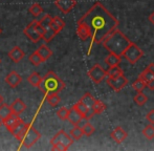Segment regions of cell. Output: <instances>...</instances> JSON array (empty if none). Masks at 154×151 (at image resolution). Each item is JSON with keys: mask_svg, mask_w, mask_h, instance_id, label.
<instances>
[{"mask_svg": "<svg viewBox=\"0 0 154 151\" xmlns=\"http://www.w3.org/2000/svg\"><path fill=\"white\" fill-rule=\"evenodd\" d=\"M80 21L85 23L91 33V45L103 43L110 34L118 29L119 21L101 3L95 2L94 4L80 18Z\"/></svg>", "mask_w": 154, "mask_h": 151, "instance_id": "1", "label": "cell"}, {"mask_svg": "<svg viewBox=\"0 0 154 151\" xmlns=\"http://www.w3.org/2000/svg\"><path fill=\"white\" fill-rule=\"evenodd\" d=\"M131 41L119 29L113 31L105 40L103 41V45L109 53H113L116 55L123 56L124 51L130 45Z\"/></svg>", "mask_w": 154, "mask_h": 151, "instance_id": "2", "label": "cell"}, {"mask_svg": "<svg viewBox=\"0 0 154 151\" xmlns=\"http://www.w3.org/2000/svg\"><path fill=\"white\" fill-rule=\"evenodd\" d=\"M39 88L45 96L53 94V92L59 94L61 90L65 88V83L54 72H48L43 77V80Z\"/></svg>", "mask_w": 154, "mask_h": 151, "instance_id": "3", "label": "cell"}, {"mask_svg": "<svg viewBox=\"0 0 154 151\" xmlns=\"http://www.w3.org/2000/svg\"><path fill=\"white\" fill-rule=\"evenodd\" d=\"M143 55H144V53H143L142 49L135 43L131 42L129 46L127 47V49L124 51L122 57L125 58L130 64H135L143 57Z\"/></svg>", "mask_w": 154, "mask_h": 151, "instance_id": "4", "label": "cell"}, {"mask_svg": "<svg viewBox=\"0 0 154 151\" xmlns=\"http://www.w3.org/2000/svg\"><path fill=\"white\" fill-rule=\"evenodd\" d=\"M41 137H42L41 133L39 132L35 127L29 126L26 134H25V137H23V140H22L23 146H24L25 148H27V149H29V148H32V146L41 139Z\"/></svg>", "mask_w": 154, "mask_h": 151, "instance_id": "5", "label": "cell"}, {"mask_svg": "<svg viewBox=\"0 0 154 151\" xmlns=\"http://www.w3.org/2000/svg\"><path fill=\"white\" fill-rule=\"evenodd\" d=\"M88 77L92 80L93 83L100 84L106 77H107V70H105L100 64H94L87 72Z\"/></svg>", "mask_w": 154, "mask_h": 151, "instance_id": "6", "label": "cell"}, {"mask_svg": "<svg viewBox=\"0 0 154 151\" xmlns=\"http://www.w3.org/2000/svg\"><path fill=\"white\" fill-rule=\"evenodd\" d=\"M73 141H75V140L71 137L70 134L66 133L64 130H60V131H58V132L54 135L53 139L51 140V146H53V145H55V144L61 143L63 145L66 146L67 148H69L72 145Z\"/></svg>", "mask_w": 154, "mask_h": 151, "instance_id": "7", "label": "cell"}, {"mask_svg": "<svg viewBox=\"0 0 154 151\" xmlns=\"http://www.w3.org/2000/svg\"><path fill=\"white\" fill-rule=\"evenodd\" d=\"M107 84H108V86H109L110 88H112L114 91L118 92V91H121L124 87H126V86H127L128 80L124 75L118 76V77H113V78L108 77Z\"/></svg>", "mask_w": 154, "mask_h": 151, "instance_id": "8", "label": "cell"}, {"mask_svg": "<svg viewBox=\"0 0 154 151\" xmlns=\"http://www.w3.org/2000/svg\"><path fill=\"white\" fill-rule=\"evenodd\" d=\"M29 126H31L29 124H27V123H24L22 120H20L16 125H15L14 127H13L12 129H11L10 132L12 133V134L14 135V137H16L18 141L22 142L23 137H24L25 134H26V132H27V130H29Z\"/></svg>", "mask_w": 154, "mask_h": 151, "instance_id": "9", "label": "cell"}, {"mask_svg": "<svg viewBox=\"0 0 154 151\" xmlns=\"http://www.w3.org/2000/svg\"><path fill=\"white\" fill-rule=\"evenodd\" d=\"M35 24H36V21L34 20L32 23H29V24L25 27L24 31H23V33H24V35L26 36V37L29 38L32 42L37 43L38 41H40V39H42V37H41L40 34L37 32Z\"/></svg>", "mask_w": 154, "mask_h": 151, "instance_id": "10", "label": "cell"}, {"mask_svg": "<svg viewBox=\"0 0 154 151\" xmlns=\"http://www.w3.org/2000/svg\"><path fill=\"white\" fill-rule=\"evenodd\" d=\"M77 4L75 0H56L55 5L59 8L63 14H68L69 12H71L73 8Z\"/></svg>", "mask_w": 154, "mask_h": 151, "instance_id": "11", "label": "cell"}, {"mask_svg": "<svg viewBox=\"0 0 154 151\" xmlns=\"http://www.w3.org/2000/svg\"><path fill=\"white\" fill-rule=\"evenodd\" d=\"M77 34L82 41H87L88 39H91V33H90L89 27H88L85 23L81 22L80 20L78 21Z\"/></svg>", "mask_w": 154, "mask_h": 151, "instance_id": "12", "label": "cell"}, {"mask_svg": "<svg viewBox=\"0 0 154 151\" xmlns=\"http://www.w3.org/2000/svg\"><path fill=\"white\" fill-rule=\"evenodd\" d=\"M4 81H5V83L8 84L10 87L16 88L17 86H18L19 84L21 83V81H22V78H21V76L19 75L17 72H15V70H12V72H11L10 74H8L5 77Z\"/></svg>", "mask_w": 154, "mask_h": 151, "instance_id": "13", "label": "cell"}, {"mask_svg": "<svg viewBox=\"0 0 154 151\" xmlns=\"http://www.w3.org/2000/svg\"><path fill=\"white\" fill-rule=\"evenodd\" d=\"M110 137H111V139L113 140L116 143L121 144V143H123L126 139H127L128 133L124 130L122 127L118 126V127H116V128H114L113 131H111V133H110Z\"/></svg>", "mask_w": 154, "mask_h": 151, "instance_id": "14", "label": "cell"}, {"mask_svg": "<svg viewBox=\"0 0 154 151\" xmlns=\"http://www.w3.org/2000/svg\"><path fill=\"white\" fill-rule=\"evenodd\" d=\"M8 57L11 58L14 63H19L24 57V51L20 48L19 46H15L8 51Z\"/></svg>", "mask_w": 154, "mask_h": 151, "instance_id": "15", "label": "cell"}, {"mask_svg": "<svg viewBox=\"0 0 154 151\" xmlns=\"http://www.w3.org/2000/svg\"><path fill=\"white\" fill-rule=\"evenodd\" d=\"M11 108H12L13 112L20 116V114L22 113L23 111H25V109H26V104L23 102V100L18 98L13 101V103L11 104Z\"/></svg>", "mask_w": 154, "mask_h": 151, "instance_id": "16", "label": "cell"}, {"mask_svg": "<svg viewBox=\"0 0 154 151\" xmlns=\"http://www.w3.org/2000/svg\"><path fill=\"white\" fill-rule=\"evenodd\" d=\"M83 118L84 116H82V114L80 113L77 109L73 108V107H71L70 110H69V116H68V119H67V120H68L69 122L73 125V126H77V125L80 123V121H81Z\"/></svg>", "mask_w": 154, "mask_h": 151, "instance_id": "17", "label": "cell"}, {"mask_svg": "<svg viewBox=\"0 0 154 151\" xmlns=\"http://www.w3.org/2000/svg\"><path fill=\"white\" fill-rule=\"evenodd\" d=\"M121 62H122V56L116 55V54H113V53H109V55L105 58V63L107 64L109 67L120 65Z\"/></svg>", "mask_w": 154, "mask_h": 151, "instance_id": "18", "label": "cell"}, {"mask_svg": "<svg viewBox=\"0 0 154 151\" xmlns=\"http://www.w3.org/2000/svg\"><path fill=\"white\" fill-rule=\"evenodd\" d=\"M140 77L142 78L145 82H146L147 86H148L149 83H151V82L153 81L154 80V69L152 68V66H151V64H149L148 67H147L146 69H145L144 72L140 75Z\"/></svg>", "mask_w": 154, "mask_h": 151, "instance_id": "19", "label": "cell"}, {"mask_svg": "<svg viewBox=\"0 0 154 151\" xmlns=\"http://www.w3.org/2000/svg\"><path fill=\"white\" fill-rule=\"evenodd\" d=\"M20 120H21V119H20V116H19V114H16V113L13 112L10 116H8V119H6L5 121H4L3 125L6 127V129H8V130L10 131L11 129H12L13 127H14L15 125H16L17 123H18Z\"/></svg>", "mask_w": 154, "mask_h": 151, "instance_id": "20", "label": "cell"}, {"mask_svg": "<svg viewBox=\"0 0 154 151\" xmlns=\"http://www.w3.org/2000/svg\"><path fill=\"white\" fill-rule=\"evenodd\" d=\"M12 113H13V110H12V108H11V105L8 106V105L4 104V103H2V104L0 105V120H1L2 123H3Z\"/></svg>", "mask_w": 154, "mask_h": 151, "instance_id": "21", "label": "cell"}, {"mask_svg": "<svg viewBox=\"0 0 154 151\" xmlns=\"http://www.w3.org/2000/svg\"><path fill=\"white\" fill-rule=\"evenodd\" d=\"M51 26L54 29V31L56 32V33H60V32L62 31L63 29H64L65 26V22L62 20L60 17L56 16V17H53V21H51Z\"/></svg>", "mask_w": 154, "mask_h": 151, "instance_id": "22", "label": "cell"}, {"mask_svg": "<svg viewBox=\"0 0 154 151\" xmlns=\"http://www.w3.org/2000/svg\"><path fill=\"white\" fill-rule=\"evenodd\" d=\"M43 80V77H41L38 72H32L31 75L27 77V82L31 84L32 86H35V87H39Z\"/></svg>", "mask_w": 154, "mask_h": 151, "instance_id": "23", "label": "cell"}, {"mask_svg": "<svg viewBox=\"0 0 154 151\" xmlns=\"http://www.w3.org/2000/svg\"><path fill=\"white\" fill-rule=\"evenodd\" d=\"M37 51H38L39 55L42 57V59L44 60V62L47 61V60L53 56V51H51V49L48 48L46 45H41V46L37 49Z\"/></svg>", "mask_w": 154, "mask_h": 151, "instance_id": "24", "label": "cell"}, {"mask_svg": "<svg viewBox=\"0 0 154 151\" xmlns=\"http://www.w3.org/2000/svg\"><path fill=\"white\" fill-rule=\"evenodd\" d=\"M45 99H46V102L53 107H56L57 105H59L60 102H61V99H60L59 94H58L57 92H53V94H46V96H45Z\"/></svg>", "mask_w": 154, "mask_h": 151, "instance_id": "25", "label": "cell"}, {"mask_svg": "<svg viewBox=\"0 0 154 151\" xmlns=\"http://www.w3.org/2000/svg\"><path fill=\"white\" fill-rule=\"evenodd\" d=\"M132 87H133V89L135 90L136 92H142L143 90L147 87V83L142 79V78L138 77L137 79L133 82V84H132Z\"/></svg>", "mask_w": 154, "mask_h": 151, "instance_id": "26", "label": "cell"}, {"mask_svg": "<svg viewBox=\"0 0 154 151\" xmlns=\"http://www.w3.org/2000/svg\"><path fill=\"white\" fill-rule=\"evenodd\" d=\"M92 110L94 111L95 114H101L106 110V104L102 102L101 100H95L94 104L92 106Z\"/></svg>", "mask_w": 154, "mask_h": 151, "instance_id": "27", "label": "cell"}, {"mask_svg": "<svg viewBox=\"0 0 154 151\" xmlns=\"http://www.w3.org/2000/svg\"><path fill=\"white\" fill-rule=\"evenodd\" d=\"M29 62H31L32 65H35V66L40 65L41 63H43V62H44V60L42 59V57L39 55V53L37 51H34L32 55H29Z\"/></svg>", "mask_w": 154, "mask_h": 151, "instance_id": "28", "label": "cell"}, {"mask_svg": "<svg viewBox=\"0 0 154 151\" xmlns=\"http://www.w3.org/2000/svg\"><path fill=\"white\" fill-rule=\"evenodd\" d=\"M121 75H124V72L119 65L111 66V67H109L107 69V77L113 78V77H118V76H121Z\"/></svg>", "mask_w": 154, "mask_h": 151, "instance_id": "29", "label": "cell"}, {"mask_svg": "<svg viewBox=\"0 0 154 151\" xmlns=\"http://www.w3.org/2000/svg\"><path fill=\"white\" fill-rule=\"evenodd\" d=\"M133 101L135 102L136 105H138V106H144V105L147 103V101H148V97H147L145 94H143V91L137 92L136 96L133 98Z\"/></svg>", "mask_w": 154, "mask_h": 151, "instance_id": "30", "label": "cell"}, {"mask_svg": "<svg viewBox=\"0 0 154 151\" xmlns=\"http://www.w3.org/2000/svg\"><path fill=\"white\" fill-rule=\"evenodd\" d=\"M69 134L71 135V137H72V139L75 140V141H78V140H80L82 137H83L84 132H83V129H82L80 126H75L70 130Z\"/></svg>", "mask_w": 154, "mask_h": 151, "instance_id": "31", "label": "cell"}, {"mask_svg": "<svg viewBox=\"0 0 154 151\" xmlns=\"http://www.w3.org/2000/svg\"><path fill=\"white\" fill-rule=\"evenodd\" d=\"M143 135L148 140L154 139V126L153 124H149L143 129Z\"/></svg>", "mask_w": 154, "mask_h": 151, "instance_id": "32", "label": "cell"}, {"mask_svg": "<svg viewBox=\"0 0 154 151\" xmlns=\"http://www.w3.org/2000/svg\"><path fill=\"white\" fill-rule=\"evenodd\" d=\"M81 101L86 105V106L88 107V108H92L93 104H94L95 99L93 98V97L89 94V92H86V94L81 98Z\"/></svg>", "mask_w": 154, "mask_h": 151, "instance_id": "33", "label": "cell"}, {"mask_svg": "<svg viewBox=\"0 0 154 151\" xmlns=\"http://www.w3.org/2000/svg\"><path fill=\"white\" fill-rule=\"evenodd\" d=\"M57 35V33H56L55 31H54V29L51 26H48L47 29H45V33L44 35H43L42 39H44L46 42H49V41H51L54 39V37Z\"/></svg>", "mask_w": 154, "mask_h": 151, "instance_id": "34", "label": "cell"}, {"mask_svg": "<svg viewBox=\"0 0 154 151\" xmlns=\"http://www.w3.org/2000/svg\"><path fill=\"white\" fill-rule=\"evenodd\" d=\"M69 110H70V109H68L67 107H61V108L57 111V116L62 121L67 120L69 116Z\"/></svg>", "mask_w": 154, "mask_h": 151, "instance_id": "35", "label": "cell"}, {"mask_svg": "<svg viewBox=\"0 0 154 151\" xmlns=\"http://www.w3.org/2000/svg\"><path fill=\"white\" fill-rule=\"evenodd\" d=\"M82 129H83L84 135H86V137H90V135H92L93 133H94V131H95L94 127H93L89 122L86 123V124L82 127Z\"/></svg>", "mask_w": 154, "mask_h": 151, "instance_id": "36", "label": "cell"}, {"mask_svg": "<svg viewBox=\"0 0 154 151\" xmlns=\"http://www.w3.org/2000/svg\"><path fill=\"white\" fill-rule=\"evenodd\" d=\"M42 12H43V8L38 3H34L31 8H29V13L34 15V16H36V17L39 16V15H40Z\"/></svg>", "mask_w": 154, "mask_h": 151, "instance_id": "37", "label": "cell"}, {"mask_svg": "<svg viewBox=\"0 0 154 151\" xmlns=\"http://www.w3.org/2000/svg\"><path fill=\"white\" fill-rule=\"evenodd\" d=\"M51 21H53V17L49 16V15H45L44 18H42L41 20H39V22L42 24V26L44 27V29H47L48 26H51Z\"/></svg>", "mask_w": 154, "mask_h": 151, "instance_id": "38", "label": "cell"}, {"mask_svg": "<svg viewBox=\"0 0 154 151\" xmlns=\"http://www.w3.org/2000/svg\"><path fill=\"white\" fill-rule=\"evenodd\" d=\"M51 149H53V150H59V151H65V150L68 149V148H67L65 145L61 144V143H58V144L53 145V148H51Z\"/></svg>", "mask_w": 154, "mask_h": 151, "instance_id": "39", "label": "cell"}, {"mask_svg": "<svg viewBox=\"0 0 154 151\" xmlns=\"http://www.w3.org/2000/svg\"><path fill=\"white\" fill-rule=\"evenodd\" d=\"M146 119H147V121H148V122L150 123V124H153L154 125V109L150 110L148 113H147Z\"/></svg>", "mask_w": 154, "mask_h": 151, "instance_id": "40", "label": "cell"}, {"mask_svg": "<svg viewBox=\"0 0 154 151\" xmlns=\"http://www.w3.org/2000/svg\"><path fill=\"white\" fill-rule=\"evenodd\" d=\"M150 64H151V66H152V68L154 69V63H150ZM147 87H149L151 90H154V80H153L152 82H151V83L148 84V86H147Z\"/></svg>", "mask_w": 154, "mask_h": 151, "instance_id": "41", "label": "cell"}, {"mask_svg": "<svg viewBox=\"0 0 154 151\" xmlns=\"http://www.w3.org/2000/svg\"><path fill=\"white\" fill-rule=\"evenodd\" d=\"M149 20H150V22L154 25V12L150 15V16H149Z\"/></svg>", "mask_w": 154, "mask_h": 151, "instance_id": "42", "label": "cell"}, {"mask_svg": "<svg viewBox=\"0 0 154 151\" xmlns=\"http://www.w3.org/2000/svg\"><path fill=\"white\" fill-rule=\"evenodd\" d=\"M2 103H3V97H2L1 94H0V105H1Z\"/></svg>", "mask_w": 154, "mask_h": 151, "instance_id": "43", "label": "cell"}, {"mask_svg": "<svg viewBox=\"0 0 154 151\" xmlns=\"http://www.w3.org/2000/svg\"><path fill=\"white\" fill-rule=\"evenodd\" d=\"M1 33H2V29H0V35H1Z\"/></svg>", "mask_w": 154, "mask_h": 151, "instance_id": "44", "label": "cell"}, {"mask_svg": "<svg viewBox=\"0 0 154 151\" xmlns=\"http://www.w3.org/2000/svg\"><path fill=\"white\" fill-rule=\"evenodd\" d=\"M1 123H2V122H1V120H0V126H1Z\"/></svg>", "mask_w": 154, "mask_h": 151, "instance_id": "45", "label": "cell"}, {"mask_svg": "<svg viewBox=\"0 0 154 151\" xmlns=\"http://www.w3.org/2000/svg\"><path fill=\"white\" fill-rule=\"evenodd\" d=\"M0 63H1V59H0Z\"/></svg>", "mask_w": 154, "mask_h": 151, "instance_id": "46", "label": "cell"}]
</instances>
